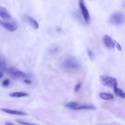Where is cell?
<instances>
[{
    "label": "cell",
    "instance_id": "cell-12",
    "mask_svg": "<svg viewBox=\"0 0 125 125\" xmlns=\"http://www.w3.org/2000/svg\"><path fill=\"white\" fill-rule=\"evenodd\" d=\"M96 107L93 105H83L75 108L73 110H77L83 109H89L92 110H96Z\"/></svg>",
    "mask_w": 125,
    "mask_h": 125
},
{
    "label": "cell",
    "instance_id": "cell-4",
    "mask_svg": "<svg viewBox=\"0 0 125 125\" xmlns=\"http://www.w3.org/2000/svg\"><path fill=\"white\" fill-rule=\"evenodd\" d=\"M124 21V17L123 13L116 12L111 16L110 21L114 25H119L123 23Z\"/></svg>",
    "mask_w": 125,
    "mask_h": 125
},
{
    "label": "cell",
    "instance_id": "cell-16",
    "mask_svg": "<svg viewBox=\"0 0 125 125\" xmlns=\"http://www.w3.org/2000/svg\"><path fill=\"white\" fill-rule=\"evenodd\" d=\"M78 104L77 102H71L66 103L64 106L65 108L73 110L75 108L78 106Z\"/></svg>",
    "mask_w": 125,
    "mask_h": 125
},
{
    "label": "cell",
    "instance_id": "cell-24",
    "mask_svg": "<svg viewBox=\"0 0 125 125\" xmlns=\"http://www.w3.org/2000/svg\"><path fill=\"white\" fill-rule=\"evenodd\" d=\"M3 76V73L0 72V79Z\"/></svg>",
    "mask_w": 125,
    "mask_h": 125
},
{
    "label": "cell",
    "instance_id": "cell-23",
    "mask_svg": "<svg viewBox=\"0 0 125 125\" xmlns=\"http://www.w3.org/2000/svg\"><path fill=\"white\" fill-rule=\"evenodd\" d=\"M5 125H14V124L10 122H7L5 123Z\"/></svg>",
    "mask_w": 125,
    "mask_h": 125
},
{
    "label": "cell",
    "instance_id": "cell-6",
    "mask_svg": "<svg viewBox=\"0 0 125 125\" xmlns=\"http://www.w3.org/2000/svg\"><path fill=\"white\" fill-rule=\"evenodd\" d=\"M79 3L84 21L86 23H88L90 21V15L84 4V0H79Z\"/></svg>",
    "mask_w": 125,
    "mask_h": 125
},
{
    "label": "cell",
    "instance_id": "cell-11",
    "mask_svg": "<svg viewBox=\"0 0 125 125\" xmlns=\"http://www.w3.org/2000/svg\"><path fill=\"white\" fill-rule=\"evenodd\" d=\"M100 97L102 99L109 100L113 99L114 97L112 94L106 93H101L99 94Z\"/></svg>",
    "mask_w": 125,
    "mask_h": 125
},
{
    "label": "cell",
    "instance_id": "cell-3",
    "mask_svg": "<svg viewBox=\"0 0 125 125\" xmlns=\"http://www.w3.org/2000/svg\"><path fill=\"white\" fill-rule=\"evenodd\" d=\"M7 73L9 75L13 78H17L26 77V75L23 72L16 68L11 67L6 70Z\"/></svg>",
    "mask_w": 125,
    "mask_h": 125
},
{
    "label": "cell",
    "instance_id": "cell-5",
    "mask_svg": "<svg viewBox=\"0 0 125 125\" xmlns=\"http://www.w3.org/2000/svg\"><path fill=\"white\" fill-rule=\"evenodd\" d=\"M103 43L106 47L110 50L114 49L116 42L109 36L105 35L103 38Z\"/></svg>",
    "mask_w": 125,
    "mask_h": 125
},
{
    "label": "cell",
    "instance_id": "cell-20",
    "mask_svg": "<svg viewBox=\"0 0 125 125\" xmlns=\"http://www.w3.org/2000/svg\"><path fill=\"white\" fill-rule=\"evenodd\" d=\"M81 83H80L75 86L74 90L75 92H77L79 90L81 87Z\"/></svg>",
    "mask_w": 125,
    "mask_h": 125
},
{
    "label": "cell",
    "instance_id": "cell-19",
    "mask_svg": "<svg viewBox=\"0 0 125 125\" xmlns=\"http://www.w3.org/2000/svg\"><path fill=\"white\" fill-rule=\"evenodd\" d=\"M15 121L16 122H17L20 123L21 124H24V125H36V124H31V123H30L25 122H23L22 121H21L20 120H18L16 119L15 120Z\"/></svg>",
    "mask_w": 125,
    "mask_h": 125
},
{
    "label": "cell",
    "instance_id": "cell-13",
    "mask_svg": "<svg viewBox=\"0 0 125 125\" xmlns=\"http://www.w3.org/2000/svg\"><path fill=\"white\" fill-rule=\"evenodd\" d=\"M114 91L116 95L121 98H125V93L122 90L117 87L114 89Z\"/></svg>",
    "mask_w": 125,
    "mask_h": 125
},
{
    "label": "cell",
    "instance_id": "cell-14",
    "mask_svg": "<svg viewBox=\"0 0 125 125\" xmlns=\"http://www.w3.org/2000/svg\"><path fill=\"white\" fill-rule=\"evenodd\" d=\"M28 95L27 93L23 92H15L11 93L9 94L10 96L14 97H21L26 96Z\"/></svg>",
    "mask_w": 125,
    "mask_h": 125
},
{
    "label": "cell",
    "instance_id": "cell-25",
    "mask_svg": "<svg viewBox=\"0 0 125 125\" xmlns=\"http://www.w3.org/2000/svg\"><path fill=\"white\" fill-rule=\"evenodd\" d=\"M56 30L58 31H61V29L59 27H57L56 28Z\"/></svg>",
    "mask_w": 125,
    "mask_h": 125
},
{
    "label": "cell",
    "instance_id": "cell-10",
    "mask_svg": "<svg viewBox=\"0 0 125 125\" xmlns=\"http://www.w3.org/2000/svg\"><path fill=\"white\" fill-rule=\"evenodd\" d=\"M1 110L5 112L13 115H25L27 114L24 112L20 111L10 110L5 108H2Z\"/></svg>",
    "mask_w": 125,
    "mask_h": 125
},
{
    "label": "cell",
    "instance_id": "cell-9",
    "mask_svg": "<svg viewBox=\"0 0 125 125\" xmlns=\"http://www.w3.org/2000/svg\"><path fill=\"white\" fill-rule=\"evenodd\" d=\"M24 18L34 29L37 30L39 27V24L37 22L31 17L27 16H24Z\"/></svg>",
    "mask_w": 125,
    "mask_h": 125
},
{
    "label": "cell",
    "instance_id": "cell-7",
    "mask_svg": "<svg viewBox=\"0 0 125 125\" xmlns=\"http://www.w3.org/2000/svg\"><path fill=\"white\" fill-rule=\"evenodd\" d=\"M0 25L8 31H13L18 28L17 25L14 23H11L3 21L0 20Z\"/></svg>",
    "mask_w": 125,
    "mask_h": 125
},
{
    "label": "cell",
    "instance_id": "cell-15",
    "mask_svg": "<svg viewBox=\"0 0 125 125\" xmlns=\"http://www.w3.org/2000/svg\"><path fill=\"white\" fill-rule=\"evenodd\" d=\"M5 61L4 57L0 55V70L4 71L6 70Z\"/></svg>",
    "mask_w": 125,
    "mask_h": 125
},
{
    "label": "cell",
    "instance_id": "cell-22",
    "mask_svg": "<svg viewBox=\"0 0 125 125\" xmlns=\"http://www.w3.org/2000/svg\"><path fill=\"white\" fill-rule=\"evenodd\" d=\"M24 82L30 84L31 83V81L29 80L26 79L24 80Z\"/></svg>",
    "mask_w": 125,
    "mask_h": 125
},
{
    "label": "cell",
    "instance_id": "cell-17",
    "mask_svg": "<svg viewBox=\"0 0 125 125\" xmlns=\"http://www.w3.org/2000/svg\"><path fill=\"white\" fill-rule=\"evenodd\" d=\"M87 52L90 59L91 60H93L94 58V56L93 52L92 50L89 49H87Z\"/></svg>",
    "mask_w": 125,
    "mask_h": 125
},
{
    "label": "cell",
    "instance_id": "cell-21",
    "mask_svg": "<svg viewBox=\"0 0 125 125\" xmlns=\"http://www.w3.org/2000/svg\"><path fill=\"white\" fill-rule=\"evenodd\" d=\"M115 45L117 48L119 50L121 51V50L122 49L121 47L118 43L117 42Z\"/></svg>",
    "mask_w": 125,
    "mask_h": 125
},
{
    "label": "cell",
    "instance_id": "cell-1",
    "mask_svg": "<svg viewBox=\"0 0 125 125\" xmlns=\"http://www.w3.org/2000/svg\"><path fill=\"white\" fill-rule=\"evenodd\" d=\"M78 61L73 57H68L64 59L62 63V66L65 70L69 71L78 70L80 67Z\"/></svg>",
    "mask_w": 125,
    "mask_h": 125
},
{
    "label": "cell",
    "instance_id": "cell-2",
    "mask_svg": "<svg viewBox=\"0 0 125 125\" xmlns=\"http://www.w3.org/2000/svg\"><path fill=\"white\" fill-rule=\"evenodd\" d=\"M99 80L102 84L107 87L113 89L117 87V79L114 77L102 75L99 76Z\"/></svg>",
    "mask_w": 125,
    "mask_h": 125
},
{
    "label": "cell",
    "instance_id": "cell-18",
    "mask_svg": "<svg viewBox=\"0 0 125 125\" xmlns=\"http://www.w3.org/2000/svg\"><path fill=\"white\" fill-rule=\"evenodd\" d=\"M10 83L9 80L8 79H6L3 81L2 85L4 86H7L9 85Z\"/></svg>",
    "mask_w": 125,
    "mask_h": 125
},
{
    "label": "cell",
    "instance_id": "cell-8",
    "mask_svg": "<svg viewBox=\"0 0 125 125\" xmlns=\"http://www.w3.org/2000/svg\"><path fill=\"white\" fill-rule=\"evenodd\" d=\"M0 17L4 21H8L10 20L11 17L6 9L0 6Z\"/></svg>",
    "mask_w": 125,
    "mask_h": 125
}]
</instances>
